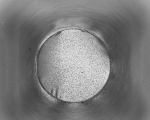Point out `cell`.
<instances>
[{
    "label": "cell",
    "instance_id": "obj_1",
    "mask_svg": "<svg viewBox=\"0 0 150 120\" xmlns=\"http://www.w3.org/2000/svg\"><path fill=\"white\" fill-rule=\"evenodd\" d=\"M43 62L49 84L59 99H88L101 90L107 79V55L86 39L68 38L49 45Z\"/></svg>",
    "mask_w": 150,
    "mask_h": 120
}]
</instances>
